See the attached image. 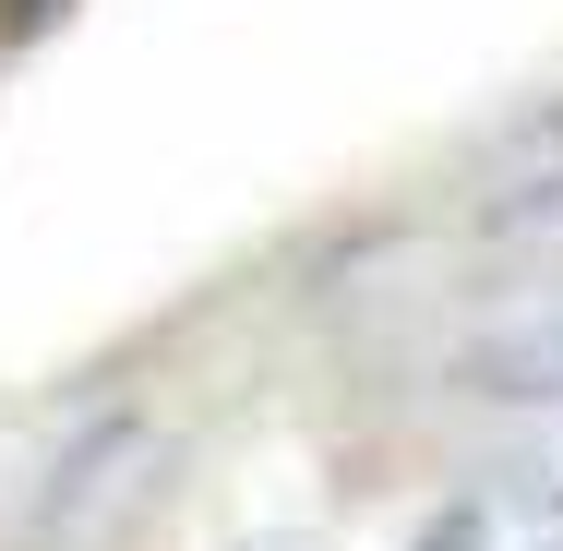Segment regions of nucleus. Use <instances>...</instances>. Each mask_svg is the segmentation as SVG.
<instances>
[{
  "instance_id": "obj_4",
  "label": "nucleus",
  "mask_w": 563,
  "mask_h": 551,
  "mask_svg": "<svg viewBox=\"0 0 563 551\" xmlns=\"http://www.w3.org/2000/svg\"><path fill=\"white\" fill-rule=\"evenodd\" d=\"M479 540H492V516H479V504H444V516L420 528V551H479Z\"/></svg>"
},
{
  "instance_id": "obj_2",
  "label": "nucleus",
  "mask_w": 563,
  "mask_h": 551,
  "mask_svg": "<svg viewBox=\"0 0 563 551\" xmlns=\"http://www.w3.org/2000/svg\"><path fill=\"white\" fill-rule=\"evenodd\" d=\"M432 372H444L455 396H479V408H563V288L467 312Z\"/></svg>"
},
{
  "instance_id": "obj_3",
  "label": "nucleus",
  "mask_w": 563,
  "mask_h": 551,
  "mask_svg": "<svg viewBox=\"0 0 563 551\" xmlns=\"http://www.w3.org/2000/svg\"><path fill=\"white\" fill-rule=\"evenodd\" d=\"M467 240H492V252H563V168H528V180H504Z\"/></svg>"
},
{
  "instance_id": "obj_1",
  "label": "nucleus",
  "mask_w": 563,
  "mask_h": 551,
  "mask_svg": "<svg viewBox=\"0 0 563 551\" xmlns=\"http://www.w3.org/2000/svg\"><path fill=\"white\" fill-rule=\"evenodd\" d=\"M180 492V432L156 408H97L85 432L48 455V480L24 492L12 551H132Z\"/></svg>"
},
{
  "instance_id": "obj_5",
  "label": "nucleus",
  "mask_w": 563,
  "mask_h": 551,
  "mask_svg": "<svg viewBox=\"0 0 563 551\" xmlns=\"http://www.w3.org/2000/svg\"><path fill=\"white\" fill-rule=\"evenodd\" d=\"M528 156H563V97H552V109H528Z\"/></svg>"
}]
</instances>
